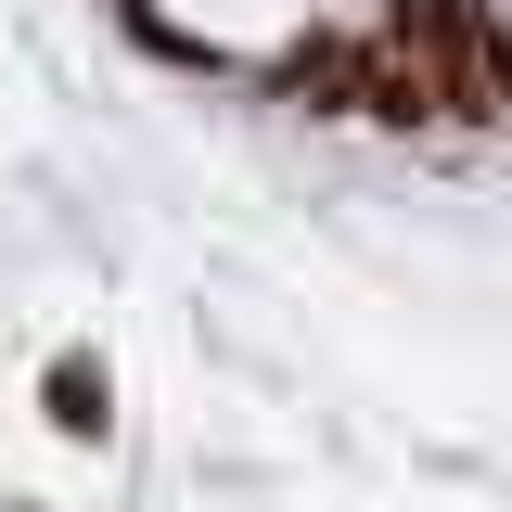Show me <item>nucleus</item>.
Masks as SVG:
<instances>
[{
    "mask_svg": "<svg viewBox=\"0 0 512 512\" xmlns=\"http://www.w3.org/2000/svg\"><path fill=\"white\" fill-rule=\"evenodd\" d=\"M384 52L423 64L436 116H487V103H474V0H397V39H384Z\"/></svg>",
    "mask_w": 512,
    "mask_h": 512,
    "instance_id": "obj_1",
    "label": "nucleus"
},
{
    "mask_svg": "<svg viewBox=\"0 0 512 512\" xmlns=\"http://www.w3.org/2000/svg\"><path fill=\"white\" fill-rule=\"evenodd\" d=\"M39 423L64 448H103L116 436V372H103V346H52V372H39Z\"/></svg>",
    "mask_w": 512,
    "mask_h": 512,
    "instance_id": "obj_2",
    "label": "nucleus"
},
{
    "mask_svg": "<svg viewBox=\"0 0 512 512\" xmlns=\"http://www.w3.org/2000/svg\"><path fill=\"white\" fill-rule=\"evenodd\" d=\"M282 90H295L308 116H359V52H346V39H295V52H282Z\"/></svg>",
    "mask_w": 512,
    "mask_h": 512,
    "instance_id": "obj_3",
    "label": "nucleus"
},
{
    "mask_svg": "<svg viewBox=\"0 0 512 512\" xmlns=\"http://www.w3.org/2000/svg\"><path fill=\"white\" fill-rule=\"evenodd\" d=\"M359 116H384V128H423V116H436L423 64H410V52H359Z\"/></svg>",
    "mask_w": 512,
    "mask_h": 512,
    "instance_id": "obj_4",
    "label": "nucleus"
},
{
    "mask_svg": "<svg viewBox=\"0 0 512 512\" xmlns=\"http://www.w3.org/2000/svg\"><path fill=\"white\" fill-rule=\"evenodd\" d=\"M128 39H141V52H167V64H218L205 39H180V26H167V13H141V0H128Z\"/></svg>",
    "mask_w": 512,
    "mask_h": 512,
    "instance_id": "obj_5",
    "label": "nucleus"
}]
</instances>
